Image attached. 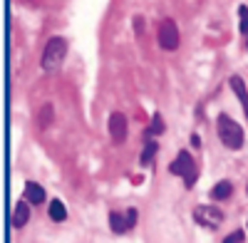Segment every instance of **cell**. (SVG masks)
I'll return each mask as SVG.
<instances>
[{
  "label": "cell",
  "mask_w": 248,
  "mask_h": 243,
  "mask_svg": "<svg viewBox=\"0 0 248 243\" xmlns=\"http://www.w3.org/2000/svg\"><path fill=\"white\" fill-rule=\"evenodd\" d=\"M216 129H218V139L223 141V147H229L233 152H238L243 147V129H241L238 122L231 119L229 114H218Z\"/></svg>",
  "instance_id": "1"
},
{
  "label": "cell",
  "mask_w": 248,
  "mask_h": 243,
  "mask_svg": "<svg viewBox=\"0 0 248 243\" xmlns=\"http://www.w3.org/2000/svg\"><path fill=\"white\" fill-rule=\"evenodd\" d=\"M65 55H67V40L65 37H50L45 50H43V60H40V62H43V70L45 72L60 70Z\"/></svg>",
  "instance_id": "2"
},
{
  "label": "cell",
  "mask_w": 248,
  "mask_h": 243,
  "mask_svg": "<svg viewBox=\"0 0 248 243\" xmlns=\"http://www.w3.org/2000/svg\"><path fill=\"white\" fill-rule=\"evenodd\" d=\"M169 171H171L174 176H181V179H184L186 189H191V186L196 184V176H199V171H196V161H194V156H191L189 152H179L176 159L171 161Z\"/></svg>",
  "instance_id": "3"
},
{
  "label": "cell",
  "mask_w": 248,
  "mask_h": 243,
  "mask_svg": "<svg viewBox=\"0 0 248 243\" xmlns=\"http://www.w3.org/2000/svg\"><path fill=\"white\" fill-rule=\"evenodd\" d=\"M194 221L199 226H203V228L216 231L223 224V211L216 209V206H196L194 209Z\"/></svg>",
  "instance_id": "4"
},
{
  "label": "cell",
  "mask_w": 248,
  "mask_h": 243,
  "mask_svg": "<svg viewBox=\"0 0 248 243\" xmlns=\"http://www.w3.org/2000/svg\"><path fill=\"white\" fill-rule=\"evenodd\" d=\"M156 37H159V45L164 50H169V52L179 50V28H176V23L171 17H167V20L159 23V35Z\"/></svg>",
  "instance_id": "5"
},
{
  "label": "cell",
  "mask_w": 248,
  "mask_h": 243,
  "mask_svg": "<svg viewBox=\"0 0 248 243\" xmlns=\"http://www.w3.org/2000/svg\"><path fill=\"white\" fill-rule=\"evenodd\" d=\"M134 224H137V211H134V209H129L127 213H119V211H112V213H109V226H112L114 233L129 231Z\"/></svg>",
  "instance_id": "6"
},
{
  "label": "cell",
  "mask_w": 248,
  "mask_h": 243,
  "mask_svg": "<svg viewBox=\"0 0 248 243\" xmlns=\"http://www.w3.org/2000/svg\"><path fill=\"white\" fill-rule=\"evenodd\" d=\"M109 137L114 144H124L127 141V117L122 112H114L109 117Z\"/></svg>",
  "instance_id": "7"
},
{
  "label": "cell",
  "mask_w": 248,
  "mask_h": 243,
  "mask_svg": "<svg viewBox=\"0 0 248 243\" xmlns=\"http://www.w3.org/2000/svg\"><path fill=\"white\" fill-rule=\"evenodd\" d=\"M28 221H30V206H28V201L23 198V201H17V206L13 211V226L15 228H23Z\"/></svg>",
  "instance_id": "8"
},
{
  "label": "cell",
  "mask_w": 248,
  "mask_h": 243,
  "mask_svg": "<svg viewBox=\"0 0 248 243\" xmlns=\"http://www.w3.org/2000/svg\"><path fill=\"white\" fill-rule=\"evenodd\" d=\"M23 198L30 201V204H43V201H45V189L40 184H35V181H28L25 191H23Z\"/></svg>",
  "instance_id": "9"
},
{
  "label": "cell",
  "mask_w": 248,
  "mask_h": 243,
  "mask_svg": "<svg viewBox=\"0 0 248 243\" xmlns=\"http://www.w3.org/2000/svg\"><path fill=\"white\" fill-rule=\"evenodd\" d=\"M231 87H233V92L238 94V99H241V105H243V112H246V117H248V92H246V85H243V79L238 77V75H233L231 79Z\"/></svg>",
  "instance_id": "10"
},
{
  "label": "cell",
  "mask_w": 248,
  "mask_h": 243,
  "mask_svg": "<svg viewBox=\"0 0 248 243\" xmlns=\"http://www.w3.org/2000/svg\"><path fill=\"white\" fill-rule=\"evenodd\" d=\"M233 194V184H231V181H218V184L214 186V191H211V196L216 198V201H223V198H229Z\"/></svg>",
  "instance_id": "11"
},
{
  "label": "cell",
  "mask_w": 248,
  "mask_h": 243,
  "mask_svg": "<svg viewBox=\"0 0 248 243\" xmlns=\"http://www.w3.org/2000/svg\"><path fill=\"white\" fill-rule=\"evenodd\" d=\"M50 218L57 221V224L67 218V209H65V204H62L60 198H52V201H50Z\"/></svg>",
  "instance_id": "12"
},
{
  "label": "cell",
  "mask_w": 248,
  "mask_h": 243,
  "mask_svg": "<svg viewBox=\"0 0 248 243\" xmlns=\"http://www.w3.org/2000/svg\"><path fill=\"white\" fill-rule=\"evenodd\" d=\"M156 147H159V144H156V141H149V144H147V147H144V152H141V156H139V161H141V164H144V167H147V164H149V161H152V159L156 156Z\"/></svg>",
  "instance_id": "13"
},
{
  "label": "cell",
  "mask_w": 248,
  "mask_h": 243,
  "mask_svg": "<svg viewBox=\"0 0 248 243\" xmlns=\"http://www.w3.org/2000/svg\"><path fill=\"white\" fill-rule=\"evenodd\" d=\"M50 122H52V105H43V109H40V117H37L40 129H45Z\"/></svg>",
  "instance_id": "14"
},
{
  "label": "cell",
  "mask_w": 248,
  "mask_h": 243,
  "mask_svg": "<svg viewBox=\"0 0 248 243\" xmlns=\"http://www.w3.org/2000/svg\"><path fill=\"white\" fill-rule=\"evenodd\" d=\"M238 15H241V32L248 35V8L241 5V8H238Z\"/></svg>",
  "instance_id": "15"
},
{
  "label": "cell",
  "mask_w": 248,
  "mask_h": 243,
  "mask_svg": "<svg viewBox=\"0 0 248 243\" xmlns=\"http://www.w3.org/2000/svg\"><path fill=\"white\" fill-rule=\"evenodd\" d=\"M149 132H152V134H161V132H164V122H161V117H159V114H154Z\"/></svg>",
  "instance_id": "16"
},
{
  "label": "cell",
  "mask_w": 248,
  "mask_h": 243,
  "mask_svg": "<svg viewBox=\"0 0 248 243\" xmlns=\"http://www.w3.org/2000/svg\"><path fill=\"white\" fill-rule=\"evenodd\" d=\"M243 238H246L243 231H233V233H229V236L223 238V243H243Z\"/></svg>",
  "instance_id": "17"
},
{
  "label": "cell",
  "mask_w": 248,
  "mask_h": 243,
  "mask_svg": "<svg viewBox=\"0 0 248 243\" xmlns=\"http://www.w3.org/2000/svg\"><path fill=\"white\" fill-rule=\"evenodd\" d=\"M246 47H248V35H246Z\"/></svg>",
  "instance_id": "18"
}]
</instances>
